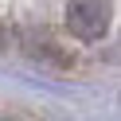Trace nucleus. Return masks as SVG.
<instances>
[{"label": "nucleus", "mask_w": 121, "mask_h": 121, "mask_svg": "<svg viewBox=\"0 0 121 121\" xmlns=\"http://www.w3.org/2000/svg\"><path fill=\"white\" fill-rule=\"evenodd\" d=\"M66 31L82 43H98L109 31V0H66Z\"/></svg>", "instance_id": "f257e3e1"}]
</instances>
